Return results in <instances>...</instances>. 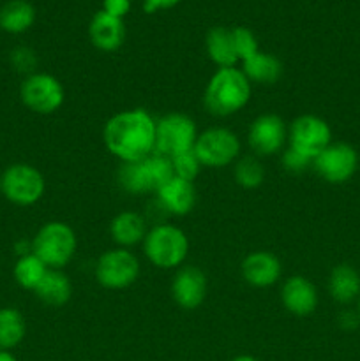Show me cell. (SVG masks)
<instances>
[{"label": "cell", "mask_w": 360, "mask_h": 361, "mask_svg": "<svg viewBox=\"0 0 360 361\" xmlns=\"http://www.w3.org/2000/svg\"><path fill=\"white\" fill-rule=\"evenodd\" d=\"M155 123L143 108L116 113L102 130L106 150L120 162L143 161L155 152Z\"/></svg>", "instance_id": "1"}, {"label": "cell", "mask_w": 360, "mask_h": 361, "mask_svg": "<svg viewBox=\"0 0 360 361\" xmlns=\"http://www.w3.org/2000/svg\"><path fill=\"white\" fill-rule=\"evenodd\" d=\"M253 87L242 69L219 67L205 88V108L215 116H232L242 111L251 101Z\"/></svg>", "instance_id": "2"}, {"label": "cell", "mask_w": 360, "mask_h": 361, "mask_svg": "<svg viewBox=\"0 0 360 361\" xmlns=\"http://www.w3.org/2000/svg\"><path fill=\"white\" fill-rule=\"evenodd\" d=\"M78 249L76 233L60 221L46 222L32 238V252L52 270H62L71 263Z\"/></svg>", "instance_id": "3"}, {"label": "cell", "mask_w": 360, "mask_h": 361, "mask_svg": "<svg viewBox=\"0 0 360 361\" xmlns=\"http://www.w3.org/2000/svg\"><path fill=\"white\" fill-rule=\"evenodd\" d=\"M172 161L164 155L152 154L138 162H122L119 169V185L129 194L157 192L173 178Z\"/></svg>", "instance_id": "4"}, {"label": "cell", "mask_w": 360, "mask_h": 361, "mask_svg": "<svg viewBox=\"0 0 360 361\" xmlns=\"http://www.w3.org/2000/svg\"><path fill=\"white\" fill-rule=\"evenodd\" d=\"M143 252L154 267L173 270L186 261L189 252V238L173 224H157L148 229L143 240Z\"/></svg>", "instance_id": "5"}, {"label": "cell", "mask_w": 360, "mask_h": 361, "mask_svg": "<svg viewBox=\"0 0 360 361\" xmlns=\"http://www.w3.org/2000/svg\"><path fill=\"white\" fill-rule=\"evenodd\" d=\"M46 182L42 173L32 164L16 162L0 176V192L18 207H32L44 196Z\"/></svg>", "instance_id": "6"}, {"label": "cell", "mask_w": 360, "mask_h": 361, "mask_svg": "<svg viewBox=\"0 0 360 361\" xmlns=\"http://www.w3.org/2000/svg\"><path fill=\"white\" fill-rule=\"evenodd\" d=\"M198 127L191 116L184 113H169L155 123V152L172 159L194 148Z\"/></svg>", "instance_id": "7"}, {"label": "cell", "mask_w": 360, "mask_h": 361, "mask_svg": "<svg viewBox=\"0 0 360 361\" xmlns=\"http://www.w3.org/2000/svg\"><path fill=\"white\" fill-rule=\"evenodd\" d=\"M194 154L203 168H224L235 164L240 157V140L224 127H212L198 134Z\"/></svg>", "instance_id": "8"}, {"label": "cell", "mask_w": 360, "mask_h": 361, "mask_svg": "<svg viewBox=\"0 0 360 361\" xmlns=\"http://www.w3.org/2000/svg\"><path fill=\"white\" fill-rule=\"evenodd\" d=\"M20 97L30 111L37 115H52L64 106L66 90L59 78L53 74L34 73L21 83Z\"/></svg>", "instance_id": "9"}, {"label": "cell", "mask_w": 360, "mask_h": 361, "mask_svg": "<svg viewBox=\"0 0 360 361\" xmlns=\"http://www.w3.org/2000/svg\"><path fill=\"white\" fill-rule=\"evenodd\" d=\"M140 261L129 249H112L101 254L95 264V279L112 291L133 286L140 277Z\"/></svg>", "instance_id": "10"}, {"label": "cell", "mask_w": 360, "mask_h": 361, "mask_svg": "<svg viewBox=\"0 0 360 361\" xmlns=\"http://www.w3.org/2000/svg\"><path fill=\"white\" fill-rule=\"evenodd\" d=\"M288 141L293 150L314 161L332 143V129L321 116L300 115L289 126Z\"/></svg>", "instance_id": "11"}, {"label": "cell", "mask_w": 360, "mask_h": 361, "mask_svg": "<svg viewBox=\"0 0 360 361\" xmlns=\"http://www.w3.org/2000/svg\"><path fill=\"white\" fill-rule=\"evenodd\" d=\"M313 168L325 182L341 185L349 182L359 169V154L348 143H330L314 159Z\"/></svg>", "instance_id": "12"}, {"label": "cell", "mask_w": 360, "mask_h": 361, "mask_svg": "<svg viewBox=\"0 0 360 361\" xmlns=\"http://www.w3.org/2000/svg\"><path fill=\"white\" fill-rule=\"evenodd\" d=\"M288 140V127L275 113L260 115L249 127L247 141L253 152L260 157H270L284 147Z\"/></svg>", "instance_id": "13"}, {"label": "cell", "mask_w": 360, "mask_h": 361, "mask_svg": "<svg viewBox=\"0 0 360 361\" xmlns=\"http://www.w3.org/2000/svg\"><path fill=\"white\" fill-rule=\"evenodd\" d=\"M208 291L207 275L198 267H182L172 282V296L184 310H194L205 302Z\"/></svg>", "instance_id": "14"}, {"label": "cell", "mask_w": 360, "mask_h": 361, "mask_svg": "<svg viewBox=\"0 0 360 361\" xmlns=\"http://www.w3.org/2000/svg\"><path fill=\"white\" fill-rule=\"evenodd\" d=\"M281 302L289 314L299 317L311 316L316 310L320 296L313 282L304 275L286 279L281 288Z\"/></svg>", "instance_id": "15"}, {"label": "cell", "mask_w": 360, "mask_h": 361, "mask_svg": "<svg viewBox=\"0 0 360 361\" xmlns=\"http://www.w3.org/2000/svg\"><path fill=\"white\" fill-rule=\"evenodd\" d=\"M240 271L247 284L263 289L277 284L282 274V267L275 254L268 252V250H256L244 257Z\"/></svg>", "instance_id": "16"}, {"label": "cell", "mask_w": 360, "mask_h": 361, "mask_svg": "<svg viewBox=\"0 0 360 361\" xmlns=\"http://www.w3.org/2000/svg\"><path fill=\"white\" fill-rule=\"evenodd\" d=\"M126 23L120 18L112 16L104 11H97L92 16L88 25V37L97 49L106 53H113L120 49L126 42Z\"/></svg>", "instance_id": "17"}, {"label": "cell", "mask_w": 360, "mask_h": 361, "mask_svg": "<svg viewBox=\"0 0 360 361\" xmlns=\"http://www.w3.org/2000/svg\"><path fill=\"white\" fill-rule=\"evenodd\" d=\"M155 194H157L159 204L168 214L179 215V217L191 214V210L196 204V189H194V183L179 178V176H173Z\"/></svg>", "instance_id": "18"}, {"label": "cell", "mask_w": 360, "mask_h": 361, "mask_svg": "<svg viewBox=\"0 0 360 361\" xmlns=\"http://www.w3.org/2000/svg\"><path fill=\"white\" fill-rule=\"evenodd\" d=\"M147 233V222H145L143 215H140L138 212H120L109 224V235H112L113 242L122 249L143 243Z\"/></svg>", "instance_id": "19"}, {"label": "cell", "mask_w": 360, "mask_h": 361, "mask_svg": "<svg viewBox=\"0 0 360 361\" xmlns=\"http://www.w3.org/2000/svg\"><path fill=\"white\" fill-rule=\"evenodd\" d=\"M328 293L337 303L355 302L360 296V274L349 264H337L328 275Z\"/></svg>", "instance_id": "20"}, {"label": "cell", "mask_w": 360, "mask_h": 361, "mask_svg": "<svg viewBox=\"0 0 360 361\" xmlns=\"http://www.w3.org/2000/svg\"><path fill=\"white\" fill-rule=\"evenodd\" d=\"M205 49L212 62L219 67H235L239 56L233 46L232 30L226 27H214L207 32L205 37Z\"/></svg>", "instance_id": "21"}, {"label": "cell", "mask_w": 360, "mask_h": 361, "mask_svg": "<svg viewBox=\"0 0 360 361\" xmlns=\"http://www.w3.org/2000/svg\"><path fill=\"white\" fill-rule=\"evenodd\" d=\"M242 71L251 83L274 85L282 76V62L272 53L258 51L251 59L244 60Z\"/></svg>", "instance_id": "22"}, {"label": "cell", "mask_w": 360, "mask_h": 361, "mask_svg": "<svg viewBox=\"0 0 360 361\" xmlns=\"http://www.w3.org/2000/svg\"><path fill=\"white\" fill-rule=\"evenodd\" d=\"M34 293L46 305L62 307L71 300L73 286H71L69 277L62 270H52L49 268Z\"/></svg>", "instance_id": "23"}, {"label": "cell", "mask_w": 360, "mask_h": 361, "mask_svg": "<svg viewBox=\"0 0 360 361\" xmlns=\"http://www.w3.org/2000/svg\"><path fill=\"white\" fill-rule=\"evenodd\" d=\"M34 21L35 9L27 0H9L0 7V28L7 34H23Z\"/></svg>", "instance_id": "24"}, {"label": "cell", "mask_w": 360, "mask_h": 361, "mask_svg": "<svg viewBox=\"0 0 360 361\" xmlns=\"http://www.w3.org/2000/svg\"><path fill=\"white\" fill-rule=\"evenodd\" d=\"M27 334V323L20 310L13 307L0 309V351H11L21 344Z\"/></svg>", "instance_id": "25"}, {"label": "cell", "mask_w": 360, "mask_h": 361, "mask_svg": "<svg viewBox=\"0 0 360 361\" xmlns=\"http://www.w3.org/2000/svg\"><path fill=\"white\" fill-rule=\"evenodd\" d=\"M48 270L49 268L46 267L34 252H30L18 257L16 264H14L13 275L14 281L18 282L20 288L28 289V291H35Z\"/></svg>", "instance_id": "26"}, {"label": "cell", "mask_w": 360, "mask_h": 361, "mask_svg": "<svg viewBox=\"0 0 360 361\" xmlns=\"http://www.w3.org/2000/svg\"><path fill=\"white\" fill-rule=\"evenodd\" d=\"M233 176L242 189H258L265 182V168L256 157H242L235 162Z\"/></svg>", "instance_id": "27"}, {"label": "cell", "mask_w": 360, "mask_h": 361, "mask_svg": "<svg viewBox=\"0 0 360 361\" xmlns=\"http://www.w3.org/2000/svg\"><path fill=\"white\" fill-rule=\"evenodd\" d=\"M232 30V39L233 46H235V53L239 56V62L251 59L253 55H256L260 51V46H258V39L254 35V32L247 27H233Z\"/></svg>", "instance_id": "28"}, {"label": "cell", "mask_w": 360, "mask_h": 361, "mask_svg": "<svg viewBox=\"0 0 360 361\" xmlns=\"http://www.w3.org/2000/svg\"><path fill=\"white\" fill-rule=\"evenodd\" d=\"M169 161H172L173 166V175L182 180H187V182H194L198 175H200L201 168H203L198 155L194 154V148L189 152H184V154L175 155Z\"/></svg>", "instance_id": "29"}, {"label": "cell", "mask_w": 360, "mask_h": 361, "mask_svg": "<svg viewBox=\"0 0 360 361\" xmlns=\"http://www.w3.org/2000/svg\"><path fill=\"white\" fill-rule=\"evenodd\" d=\"M11 66L18 71V73H23L27 76L35 73V67H37V56H35L34 49L27 48V46H18L11 51Z\"/></svg>", "instance_id": "30"}, {"label": "cell", "mask_w": 360, "mask_h": 361, "mask_svg": "<svg viewBox=\"0 0 360 361\" xmlns=\"http://www.w3.org/2000/svg\"><path fill=\"white\" fill-rule=\"evenodd\" d=\"M282 166H284L286 171L299 175V173L306 171L309 166H313V161H311V159H307L306 155L300 154V152L293 150V148L289 147L288 150L282 154Z\"/></svg>", "instance_id": "31"}, {"label": "cell", "mask_w": 360, "mask_h": 361, "mask_svg": "<svg viewBox=\"0 0 360 361\" xmlns=\"http://www.w3.org/2000/svg\"><path fill=\"white\" fill-rule=\"evenodd\" d=\"M131 2H133V0H102L101 11H104V13L112 14V16L124 20V18L129 14Z\"/></svg>", "instance_id": "32"}, {"label": "cell", "mask_w": 360, "mask_h": 361, "mask_svg": "<svg viewBox=\"0 0 360 361\" xmlns=\"http://www.w3.org/2000/svg\"><path fill=\"white\" fill-rule=\"evenodd\" d=\"M182 0H141L143 4V11L147 14H154L157 11H164V9H173L176 7Z\"/></svg>", "instance_id": "33"}, {"label": "cell", "mask_w": 360, "mask_h": 361, "mask_svg": "<svg viewBox=\"0 0 360 361\" xmlns=\"http://www.w3.org/2000/svg\"><path fill=\"white\" fill-rule=\"evenodd\" d=\"M360 324V316L359 312H353V310H344V312L339 314V326L342 330H355L356 326Z\"/></svg>", "instance_id": "34"}, {"label": "cell", "mask_w": 360, "mask_h": 361, "mask_svg": "<svg viewBox=\"0 0 360 361\" xmlns=\"http://www.w3.org/2000/svg\"><path fill=\"white\" fill-rule=\"evenodd\" d=\"M0 361H18L11 351H0Z\"/></svg>", "instance_id": "35"}, {"label": "cell", "mask_w": 360, "mask_h": 361, "mask_svg": "<svg viewBox=\"0 0 360 361\" xmlns=\"http://www.w3.org/2000/svg\"><path fill=\"white\" fill-rule=\"evenodd\" d=\"M232 361H258V360L251 355H239V356H235Z\"/></svg>", "instance_id": "36"}, {"label": "cell", "mask_w": 360, "mask_h": 361, "mask_svg": "<svg viewBox=\"0 0 360 361\" xmlns=\"http://www.w3.org/2000/svg\"><path fill=\"white\" fill-rule=\"evenodd\" d=\"M356 312H359V316H360V296H359V310H356Z\"/></svg>", "instance_id": "37"}]
</instances>
